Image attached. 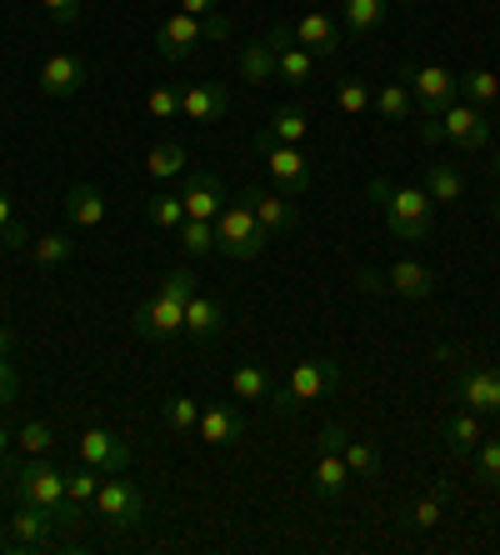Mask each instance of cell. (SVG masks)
Listing matches in <instances>:
<instances>
[{"instance_id": "cell-29", "label": "cell", "mask_w": 500, "mask_h": 555, "mask_svg": "<svg viewBox=\"0 0 500 555\" xmlns=\"http://www.w3.org/2000/svg\"><path fill=\"white\" fill-rule=\"evenodd\" d=\"M486 440V426H480V415L475 411H456L446 421V446L456 455H475V446Z\"/></svg>"}, {"instance_id": "cell-44", "label": "cell", "mask_w": 500, "mask_h": 555, "mask_svg": "<svg viewBox=\"0 0 500 555\" xmlns=\"http://www.w3.org/2000/svg\"><path fill=\"white\" fill-rule=\"evenodd\" d=\"M475 476L486 480V486H500V436L475 446Z\"/></svg>"}, {"instance_id": "cell-47", "label": "cell", "mask_w": 500, "mask_h": 555, "mask_svg": "<svg viewBox=\"0 0 500 555\" xmlns=\"http://www.w3.org/2000/svg\"><path fill=\"white\" fill-rule=\"evenodd\" d=\"M40 5H46V15L55 26H76L80 21V0H40Z\"/></svg>"}, {"instance_id": "cell-14", "label": "cell", "mask_w": 500, "mask_h": 555, "mask_svg": "<svg viewBox=\"0 0 500 555\" xmlns=\"http://www.w3.org/2000/svg\"><path fill=\"white\" fill-rule=\"evenodd\" d=\"M226 111H231V91L220 80H195L180 91V120H191V126H216Z\"/></svg>"}, {"instance_id": "cell-26", "label": "cell", "mask_w": 500, "mask_h": 555, "mask_svg": "<svg viewBox=\"0 0 500 555\" xmlns=\"http://www.w3.org/2000/svg\"><path fill=\"white\" fill-rule=\"evenodd\" d=\"M385 15H390V0H341V21H346L350 36H375L385 26Z\"/></svg>"}, {"instance_id": "cell-24", "label": "cell", "mask_w": 500, "mask_h": 555, "mask_svg": "<svg viewBox=\"0 0 500 555\" xmlns=\"http://www.w3.org/2000/svg\"><path fill=\"white\" fill-rule=\"evenodd\" d=\"M220 331H226V306L195 291V296L185 300V336H191V340H201V346H206V340H216Z\"/></svg>"}, {"instance_id": "cell-39", "label": "cell", "mask_w": 500, "mask_h": 555, "mask_svg": "<svg viewBox=\"0 0 500 555\" xmlns=\"http://www.w3.org/2000/svg\"><path fill=\"white\" fill-rule=\"evenodd\" d=\"M335 105H341L346 116H366V111L375 105V95H371V86H366V80L346 76L341 86H335Z\"/></svg>"}, {"instance_id": "cell-46", "label": "cell", "mask_w": 500, "mask_h": 555, "mask_svg": "<svg viewBox=\"0 0 500 555\" xmlns=\"http://www.w3.org/2000/svg\"><path fill=\"white\" fill-rule=\"evenodd\" d=\"M15 396H21V375L11 371V356H0V411L15 405Z\"/></svg>"}, {"instance_id": "cell-12", "label": "cell", "mask_w": 500, "mask_h": 555, "mask_svg": "<svg viewBox=\"0 0 500 555\" xmlns=\"http://www.w3.org/2000/svg\"><path fill=\"white\" fill-rule=\"evenodd\" d=\"M456 401L475 415H500V361L496 365H465L456 380Z\"/></svg>"}, {"instance_id": "cell-1", "label": "cell", "mask_w": 500, "mask_h": 555, "mask_svg": "<svg viewBox=\"0 0 500 555\" xmlns=\"http://www.w3.org/2000/svg\"><path fill=\"white\" fill-rule=\"evenodd\" d=\"M371 201L381 206V216H385V225H390L396 241H425V235L436 231V201L425 195V185L415 191V185H390L375 176Z\"/></svg>"}, {"instance_id": "cell-34", "label": "cell", "mask_w": 500, "mask_h": 555, "mask_svg": "<svg viewBox=\"0 0 500 555\" xmlns=\"http://www.w3.org/2000/svg\"><path fill=\"white\" fill-rule=\"evenodd\" d=\"M270 371L266 365H241V371H231V396L235 401H270Z\"/></svg>"}, {"instance_id": "cell-3", "label": "cell", "mask_w": 500, "mask_h": 555, "mask_svg": "<svg viewBox=\"0 0 500 555\" xmlns=\"http://www.w3.org/2000/svg\"><path fill=\"white\" fill-rule=\"evenodd\" d=\"M201 40H231V21H226L220 11L216 15L170 11L166 21L155 26V55H161V61H185Z\"/></svg>"}, {"instance_id": "cell-15", "label": "cell", "mask_w": 500, "mask_h": 555, "mask_svg": "<svg viewBox=\"0 0 500 555\" xmlns=\"http://www.w3.org/2000/svg\"><path fill=\"white\" fill-rule=\"evenodd\" d=\"M270 51H275V80H285V86H310L316 80V55L300 51L291 40V26H270Z\"/></svg>"}, {"instance_id": "cell-7", "label": "cell", "mask_w": 500, "mask_h": 555, "mask_svg": "<svg viewBox=\"0 0 500 555\" xmlns=\"http://www.w3.org/2000/svg\"><path fill=\"white\" fill-rule=\"evenodd\" d=\"M421 135H425V141H450V145H461V151H486V145H490V120H486V111H480V105L456 101L446 116L425 120Z\"/></svg>"}, {"instance_id": "cell-28", "label": "cell", "mask_w": 500, "mask_h": 555, "mask_svg": "<svg viewBox=\"0 0 500 555\" xmlns=\"http://www.w3.org/2000/svg\"><path fill=\"white\" fill-rule=\"evenodd\" d=\"M270 135V141H281V145H300L310 135V120L300 105H281V111H270V120L260 126Z\"/></svg>"}, {"instance_id": "cell-36", "label": "cell", "mask_w": 500, "mask_h": 555, "mask_svg": "<svg viewBox=\"0 0 500 555\" xmlns=\"http://www.w3.org/2000/svg\"><path fill=\"white\" fill-rule=\"evenodd\" d=\"M446 511H450V495H446V486H436V491H425L421 501L411 505V526L415 530H436L440 520H446Z\"/></svg>"}, {"instance_id": "cell-42", "label": "cell", "mask_w": 500, "mask_h": 555, "mask_svg": "<svg viewBox=\"0 0 500 555\" xmlns=\"http://www.w3.org/2000/svg\"><path fill=\"white\" fill-rule=\"evenodd\" d=\"M15 446H21V451H30V455H51L55 451L51 421H26V426L15 430Z\"/></svg>"}, {"instance_id": "cell-5", "label": "cell", "mask_w": 500, "mask_h": 555, "mask_svg": "<svg viewBox=\"0 0 500 555\" xmlns=\"http://www.w3.org/2000/svg\"><path fill=\"white\" fill-rule=\"evenodd\" d=\"M266 225L256 220V210H251V201H226V210L216 216V250L231 260H256L260 250H266Z\"/></svg>"}, {"instance_id": "cell-11", "label": "cell", "mask_w": 500, "mask_h": 555, "mask_svg": "<svg viewBox=\"0 0 500 555\" xmlns=\"http://www.w3.org/2000/svg\"><path fill=\"white\" fill-rule=\"evenodd\" d=\"M130 461H136L130 440H120L116 430H105V426H86V436H80V465H95L101 476H126Z\"/></svg>"}, {"instance_id": "cell-35", "label": "cell", "mask_w": 500, "mask_h": 555, "mask_svg": "<svg viewBox=\"0 0 500 555\" xmlns=\"http://www.w3.org/2000/svg\"><path fill=\"white\" fill-rule=\"evenodd\" d=\"M30 256H36V266H46V271H55V266H65V260L76 256V241L65 231H51V235H36L30 241Z\"/></svg>"}, {"instance_id": "cell-56", "label": "cell", "mask_w": 500, "mask_h": 555, "mask_svg": "<svg viewBox=\"0 0 500 555\" xmlns=\"http://www.w3.org/2000/svg\"><path fill=\"white\" fill-rule=\"evenodd\" d=\"M490 170H496V181H500V151H496V155H490Z\"/></svg>"}, {"instance_id": "cell-10", "label": "cell", "mask_w": 500, "mask_h": 555, "mask_svg": "<svg viewBox=\"0 0 500 555\" xmlns=\"http://www.w3.org/2000/svg\"><path fill=\"white\" fill-rule=\"evenodd\" d=\"M130 331H136L141 340H176V336H185V306H180V300H166L161 291H155L151 300H141V306H136Z\"/></svg>"}, {"instance_id": "cell-32", "label": "cell", "mask_w": 500, "mask_h": 555, "mask_svg": "<svg viewBox=\"0 0 500 555\" xmlns=\"http://www.w3.org/2000/svg\"><path fill=\"white\" fill-rule=\"evenodd\" d=\"M411 111H415V101L406 80H385L381 91H375V116L381 120H411Z\"/></svg>"}, {"instance_id": "cell-22", "label": "cell", "mask_w": 500, "mask_h": 555, "mask_svg": "<svg viewBox=\"0 0 500 555\" xmlns=\"http://www.w3.org/2000/svg\"><path fill=\"white\" fill-rule=\"evenodd\" d=\"M61 206H65V220H70L76 231H95L105 220V191L101 185H70Z\"/></svg>"}, {"instance_id": "cell-43", "label": "cell", "mask_w": 500, "mask_h": 555, "mask_svg": "<svg viewBox=\"0 0 500 555\" xmlns=\"http://www.w3.org/2000/svg\"><path fill=\"white\" fill-rule=\"evenodd\" d=\"M161 415H166L170 430H180V436H185V430H195V421H201V401H191V396H170Z\"/></svg>"}, {"instance_id": "cell-57", "label": "cell", "mask_w": 500, "mask_h": 555, "mask_svg": "<svg viewBox=\"0 0 500 555\" xmlns=\"http://www.w3.org/2000/svg\"><path fill=\"white\" fill-rule=\"evenodd\" d=\"M5 480H11V470H5V461H0V486H5Z\"/></svg>"}, {"instance_id": "cell-55", "label": "cell", "mask_w": 500, "mask_h": 555, "mask_svg": "<svg viewBox=\"0 0 500 555\" xmlns=\"http://www.w3.org/2000/svg\"><path fill=\"white\" fill-rule=\"evenodd\" d=\"M490 220H496V225H500V195H496V201H490Z\"/></svg>"}, {"instance_id": "cell-17", "label": "cell", "mask_w": 500, "mask_h": 555, "mask_svg": "<svg viewBox=\"0 0 500 555\" xmlns=\"http://www.w3.org/2000/svg\"><path fill=\"white\" fill-rule=\"evenodd\" d=\"M291 40L300 51H310L316 61H335L341 55V26H335L325 11H306L300 21L291 26Z\"/></svg>"}, {"instance_id": "cell-38", "label": "cell", "mask_w": 500, "mask_h": 555, "mask_svg": "<svg viewBox=\"0 0 500 555\" xmlns=\"http://www.w3.org/2000/svg\"><path fill=\"white\" fill-rule=\"evenodd\" d=\"M95 491H101V470L95 465H80V470H70L65 476V495H70V505H95Z\"/></svg>"}, {"instance_id": "cell-4", "label": "cell", "mask_w": 500, "mask_h": 555, "mask_svg": "<svg viewBox=\"0 0 500 555\" xmlns=\"http://www.w3.org/2000/svg\"><path fill=\"white\" fill-rule=\"evenodd\" d=\"M335 386H341V365L325 361V356H306V361L291 365V375H285L281 390H270V411L291 415V411H300V405L331 396Z\"/></svg>"}, {"instance_id": "cell-27", "label": "cell", "mask_w": 500, "mask_h": 555, "mask_svg": "<svg viewBox=\"0 0 500 555\" xmlns=\"http://www.w3.org/2000/svg\"><path fill=\"white\" fill-rule=\"evenodd\" d=\"M235 70H241L251 86H270V80H275V51H270V40H245L241 51H235Z\"/></svg>"}, {"instance_id": "cell-51", "label": "cell", "mask_w": 500, "mask_h": 555, "mask_svg": "<svg viewBox=\"0 0 500 555\" xmlns=\"http://www.w3.org/2000/svg\"><path fill=\"white\" fill-rule=\"evenodd\" d=\"M11 350H15V331L11 325H0V356H11Z\"/></svg>"}, {"instance_id": "cell-20", "label": "cell", "mask_w": 500, "mask_h": 555, "mask_svg": "<svg viewBox=\"0 0 500 555\" xmlns=\"http://www.w3.org/2000/svg\"><path fill=\"white\" fill-rule=\"evenodd\" d=\"M321 446H331V451L346 455L350 476H366V480L381 476V451H375V446H366V440H356L346 426H335V421H331V426L321 430Z\"/></svg>"}, {"instance_id": "cell-58", "label": "cell", "mask_w": 500, "mask_h": 555, "mask_svg": "<svg viewBox=\"0 0 500 555\" xmlns=\"http://www.w3.org/2000/svg\"><path fill=\"white\" fill-rule=\"evenodd\" d=\"M390 5H396V0H390ZM400 5H411V0H400Z\"/></svg>"}, {"instance_id": "cell-48", "label": "cell", "mask_w": 500, "mask_h": 555, "mask_svg": "<svg viewBox=\"0 0 500 555\" xmlns=\"http://www.w3.org/2000/svg\"><path fill=\"white\" fill-rule=\"evenodd\" d=\"M356 281H360V291H371V296H381V291H385V275H381V271H371V266H360Z\"/></svg>"}, {"instance_id": "cell-53", "label": "cell", "mask_w": 500, "mask_h": 555, "mask_svg": "<svg viewBox=\"0 0 500 555\" xmlns=\"http://www.w3.org/2000/svg\"><path fill=\"white\" fill-rule=\"evenodd\" d=\"M0 551H11V535H5V520H0Z\"/></svg>"}, {"instance_id": "cell-30", "label": "cell", "mask_w": 500, "mask_h": 555, "mask_svg": "<svg viewBox=\"0 0 500 555\" xmlns=\"http://www.w3.org/2000/svg\"><path fill=\"white\" fill-rule=\"evenodd\" d=\"M145 176H151V181H176V176H185V145L155 141L151 155H145Z\"/></svg>"}, {"instance_id": "cell-6", "label": "cell", "mask_w": 500, "mask_h": 555, "mask_svg": "<svg viewBox=\"0 0 500 555\" xmlns=\"http://www.w3.org/2000/svg\"><path fill=\"white\" fill-rule=\"evenodd\" d=\"M400 80L411 86V101L425 120L446 116L450 105L461 101V76L446 65H400Z\"/></svg>"}, {"instance_id": "cell-37", "label": "cell", "mask_w": 500, "mask_h": 555, "mask_svg": "<svg viewBox=\"0 0 500 555\" xmlns=\"http://www.w3.org/2000/svg\"><path fill=\"white\" fill-rule=\"evenodd\" d=\"M180 250L185 256H210L216 250V220H191L185 216V225H180Z\"/></svg>"}, {"instance_id": "cell-45", "label": "cell", "mask_w": 500, "mask_h": 555, "mask_svg": "<svg viewBox=\"0 0 500 555\" xmlns=\"http://www.w3.org/2000/svg\"><path fill=\"white\" fill-rule=\"evenodd\" d=\"M145 111H151V120H176L180 116V91L176 86H155V91L145 95Z\"/></svg>"}, {"instance_id": "cell-31", "label": "cell", "mask_w": 500, "mask_h": 555, "mask_svg": "<svg viewBox=\"0 0 500 555\" xmlns=\"http://www.w3.org/2000/svg\"><path fill=\"white\" fill-rule=\"evenodd\" d=\"M425 195H431L436 206H456V201L465 195V181H461V176H456L450 166L431 160V166H425Z\"/></svg>"}, {"instance_id": "cell-13", "label": "cell", "mask_w": 500, "mask_h": 555, "mask_svg": "<svg viewBox=\"0 0 500 555\" xmlns=\"http://www.w3.org/2000/svg\"><path fill=\"white\" fill-rule=\"evenodd\" d=\"M55 526H61V520H55L46 505H36V501H21L11 516H5V535H11V545H21V551H40V545H51Z\"/></svg>"}, {"instance_id": "cell-19", "label": "cell", "mask_w": 500, "mask_h": 555, "mask_svg": "<svg viewBox=\"0 0 500 555\" xmlns=\"http://www.w3.org/2000/svg\"><path fill=\"white\" fill-rule=\"evenodd\" d=\"M180 201H185V216L191 220H216L231 195H226V181H220V176H210V170H191Z\"/></svg>"}, {"instance_id": "cell-16", "label": "cell", "mask_w": 500, "mask_h": 555, "mask_svg": "<svg viewBox=\"0 0 500 555\" xmlns=\"http://www.w3.org/2000/svg\"><path fill=\"white\" fill-rule=\"evenodd\" d=\"M86 80H90V65L80 61V55H70V51L46 55V65H40V91L51 95V101H70Z\"/></svg>"}, {"instance_id": "cell-21", "label": "cell", "mask_w": 500, "mask_h": 555, "mask_svg": "<svg viewBox=\"0 0 500 555\" xmlns=\"http://www.w3.org/2000/svg\"><path fill=\"white\" fill-rule=\"evenodd\" d=\"M385 291L400 300H425V296H436V271L421 266V260H396L385 271Z\"/></svg>"}, {"instance_id": "cell-23", "label": "cell", "mask_w": 500, "mask_h": 555, "mask_svg": "<svg viewBox=\"0 0 500 555\" xmlns=\"http://www.w3.org/2000/svg\"><path fill=\"white\" fill-rule=\"evenodd\" d=\"M195 430H201V440H210V446H235V440H245V415L235 411V405H206L201 421H195Z\"/></svg>"}, {"instance_id": "cell-25", "label": "cell", "mask_w": 500, "mask_h": 555, "mask_svg": "<svg viewBox=\"0 0 500 555\" xmlns=\"http://www.w3.org/2000/svg\"><path fill=\"white\" fill-rule=\"evenodd\" d=\"M316 495H321V501H341V495L350 491V465H346V455L341 451H331V446H321V455H316Z\"/></svg>"}, {"instance_id": "cell-40", "label": "cell", "mask_w": 500, "mask_h": 555, "mask_svg": "<svg viewBox=\"0 0 500 555\" xmlns=\"http://www.w3.org/2000/svg\"><path fill=\"white\" fill-rule=\"evenodd\" d=\"M461 95L471 105H480V111H486V105L500 95V80L490 76V70H465V76H461Z\"/></svg>"}, {"instance_id": "cell-52", "label": "cell", "mask_w": 500, "mask_h": 555, "mask_svg": "<svg viewBox=\"0 0 500 555\" xmlns=\"http://www.w3.org/2000/svg\"><path fill=\"white\" fill-rule=\"evenodd\" d=\"M11 440H15V436H11L5 426H0V461H11Z\"/></svg>"}, {"instance_id": "cell-18", "label": "cell", "mask_w": 500, "mask_h": 555, "mask_svg": "<svg viewBox=\"0 0 500 555\" xmlns=\"http://www.w3.org/2000/svg\"><path fill=\"white\" fill-rule=\"evenodd\" d=\"M245 201H251L256 220L266 225V235H291L295 225H300V210H295V201H291L285 191H266V185H251V191H245Z\"/></svg>"}, {"instance_id": "cell-9", "label": "cell", "mask_w": 500, "mask_h": 555, "mask_svg": "<svg viewBox=\"0 0 500 555\" xmlns=\"http://www.w3.org/2000/svg\"><path fill=\"white\" fill-rule=\"evenodd\" d=\"M95 516L111 530H141L145 526V495L136 480L126 476H101V491H95Z\"/></svg>"}, {"instance_id": "cell-50", "label": "cell", "mask_w": 500, "mask_h": 555, "mask_svg": "<svg viewBox=\"0 0 500 555\" xmlns=\"http://www.w3.org/2000/svg\"><path fill=\"white\" fill-rule=\"evenodd\" d=\"M5 225H15V216H11V195L0 191V231H5Z\"/></svg>"}, {"instance_id": "cell-54", "label": "cell", "mask_w": 500, "mask_h": 555, "mask_svg": "<svg viewBox=\"0 0 500 555\" xmlns=\"http://www.w3.org/2000/svg\"><path fill=\"white\" fill-rule=\"evenodd\" d=\"M0 256H15V250H11V241H5V231H0Z\"/></svg>"}, {"instance_id": "cell-41", "label": "cell", "mask_w": 500, "mask_h": 555, "mask_svg": "<svg viewBox=\"0 0 500 555\" xmlns=\"http://www.w3.org/2000/svg\"><path fill=\"white\" fill-rule=\"evenodd\" d=\"M155 291H161L166 300H180V306H185V300L201 291V275H195L191 266H176L170 275H161V285H155Z\"/></svg>"}, {"instance_id": "cell-33", "label": "cell", "mask_w": 500, "mask_h": 555, "mask_svg": "<svg viewBox=\"0 0 500 555\" xmlns=\"http://www.w3.org/2000/svg\"><path fill=\"white\" fill-rule=\"evenodd\" d=\"M145 220H151V225H161V231H180V225H185V201H180V195H170V191L145 195Z\"/></svg>"}, {"instance_id": "cell-2", "label": "cell", "mask_w": 500, "mask_h": 555, "mask_svg": "<svg viewBox=\"0 0 500 555\" xmlns=\"http://www.w3.org/2000/svg\"><path fill=\"white\" fill-rule=\"evenodd\" d=\"M5 470H11L21 501L46 505L61 526H80V505H70V495H65V476L51 461H5Z\"/></svg>"}, {"instance_id": "cell-8", "label": "cell", "mask_w": 500, "mask_h": 555, "mask_svg": "<svg viewBox=\"0 0 500 555\" xmlns=\"http://www.w3.org/2000/svg\"><path fill=\"white\" fill-rule=\"evenodd\" d=\"M251 151L266 160L275 191H285L291 201H300V195L310 191V160L300 155V145H281V141H270L266 130H256V135H251Z\"/></svg>"}, {"instance_id": "cell-49", "label": "cell", "mask_w": 500, "mask_h": 555, "mask_svg": "<svg viewBox=\"0 0 500 555\" xmlns=\"http://www.w3.org/2000/svg\"><path fill=\"white\" fill-rule=\"evenodd\" d=\"M216 5H220V0H180L176 11H185V15H216Z\"/></svg>"}]
</instances>
